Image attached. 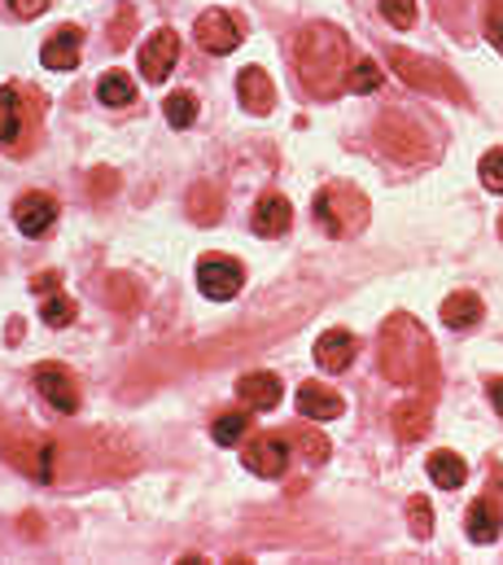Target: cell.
Returning a JSON list of instances; mask_svg holds the SVG:
<instances>
[{
    "mask_svg": "<svg viewBox=\"0 0 503 565\" xmlns=\"http://www.w3.org/2000/svg\"><path fill=\"white\" fill-rule=\"evenodd\" d=\"M355 351H360V342H355L351 329H329V333L315 342V364H320L324 373H346V369L355 364Z\"/></svg>",
    "mask_w": 503,
    "mask_h": 565,
    "instance_id": "5bb4252c",
    "label": "cell"
},
{
    "mask_svg": "<svg viewBox=\"0 0 503 565\" xmlns=\"http://www.w3.org/2000/svg\"><path fill=\"white\" fill-rule=\"evenodd\" d=\"M500 526H503V504L495 500V491L478 495L469 504V518H464V531L473 544H495L500 540Z\"/></svg>",
    "mask_w": 503,
    "mask_h": 565,
    "instance_id": "4fadbf2b",
    "label": "cell"
},
{
    "mask_svg": "<svg viewBox=\"0 0 503 565\" xmlns=\"http://www.w3.org/2000/svg\"><path fill=\"white\" fill-rule=\"evenodd\" d=\"M242 460H246V469L258 473V478H280L285 465H289V443L280 434H263V438H254L250 447H246Z\"/></svg>",
    "mask_w": 503,
    "mask_h": 565,
    "instance_id": "7c38bea8",
    "label": "cell"
},
{
    "mask_svg": "<svg viewBox=\"0 0 503 565\" xmlns=\"http://www.w3.org/2000/svg\"><path fill=\"white\" fill-rule=\"evenodd\" d=\"M237 97H242V106H246L250 115H267V110L276 106V88H271L267 71H258V66H246V71L237 75Z\"/></svg>",
    "mask_w": 503,
    "mask_h": 565,
    "instance_id": "ffe728a7",
    "label": "cell"
},
{
    "mask_svg": "<svg viewBox=\"0 0 503 565\" xmlns=\"http://www.w3.org/2000/svg\"><path fill=\"white\" fill-rule=\"evenodd\" d=\"M193 35H197V44H202L206 53L224 57V53H233V49L242 44V22H237L233 13H224V9H206V13L197 18Z\"/></svg>",
    "mask_w": 503,
    "mask_h": 565,
    "instance_id": "9c48e42d",
    "label": "cell"
},
{
    "mask_svg": "<svg viewBox=\"0 0 503 565\" xmlns=\"http://www.w3.org/2000/svg\"><path fill=\"white\" fill-rule=\"evenodd\" d=\"M220 211H224V193H220V184L197 180V184L189 189V215H193L197 224H215Z\"/></svg>",
    "mask_w": 503,
    "mask_h": 565,
    "instance_id": "7402d4cb",
    "label": "cell"
},
{
    "mask_svg": "<svg viewBox=\"0 0 503 565\" xmlns=\"http://www.w3.org/2000/svg\"><path fill=\"white\" fill-rule=\"evenodd\" d=\"M298 413H302L307 422H333V417L346 413V404H342L338 391H329V386H320V382H302V386H298Z\"/></svg>",
    "mask_w": 503,
    "mask_h": 565,
    "instance_id": "e0dca14e",
    "label": "cell"
},
{
    "mask_svg": "<svg viewBox=\"0 0 503 565\" xmlns=\"http://www.w3.org/2000/svg\"><path fill=\"white\" fill-rule=\"evenodd\" d=\"M106 302L119 311H136V285L127 277H106Z\"/></svg>",
    "mask_w": 503,
    "mask_h": 565,
    "instance_id": "4dcf8cb0",
    "label": "cell"
},
{
    "mask_svg": "<svg viewBox=\"0 0 503 565\" xmlns=\"http://www.w3.org/2000/svg\"><path fill=\"white\" fill-rule=\"evenodd\" d=\"M381 18L394 26V31H407L416 22V0H381Z\"/></svg>",
    "mask_w": 503,
    "mask_h": 565,
    "instance_id": "f546056e",
    "label": "cell"
},
{
    "mask_svg": "<svg viewBox=\"0 0 503 565\" xmlns=\"http://www.w3.org/2000/svg\"><path fill=\"white\" fill-rule=\"evenodd\" d=\"M478 175H482V184H486L491 193H503V149H491V153L482 158Z\"/></svg>",
    "mask_w": 503,
    "mask_h": 565,
    "instance_id": "d6a6232c",
    "label": "cell"
},
{
    "mask_svg": "<svg viewBox=\"0 0 503 565\" xmlns=\"http://www.w3.org/2000/svg\"><path fill=\"white\" fill-rule=\"evenodd\" d=\"M57 281H62L57 273H35V277H31V289H35V294H53Z\"/></svg>",
    "mask_w": 503,
    "mask_h": 565,
    "instance_id": "74e56055",
    "label": "cell"
},
{
    "mask_svg": "<svg viewBox=\"0 0 503 565\" xmlns=\"http://www.w3.org/2000/svg\"><path fill=\"white\" fill-rule=\"evenodd\" d=\"M131 26H136V9L124 4V13L110 22V44H115V49H127V44H131Z\"/></svg>",
    "mask_w": 503,
    "mask_h": 565,
    "instance_id": "836d02e7",
    "label": "cell"
},
{
    "mask_svg": "<svg viewBox=\"0 0 503 565\" xmlns=\"http://www.w3.org/2000/svg\"><path fill=\"white\" fill-rule=\"evenodd\" d=\"M237 395H242V404H246L250 413H271V408L285 399L276 373H246V377L237 382Z\"/></svg>",
    "mask_w": 503,
    "mask_h": 565,
    "instance_id": "d6986e66",
    "label": "cell"
},
{
    "mask_svg": "<svg viewBox=\"0 0 503 565\" xmlns=\"http://www.w3.org/2000/svg\"><path fill=\"white\" fill-rule=\"evenodd\" d=\"M242 285H246V268H242L237 259H228V255H206V259L197 264V289H202L206 298H215V302L237 298Z\"/></svg>",
    "mask_w": 503,
    "mask_h": 565,
    "instance_id": "52a82bcc",
    "label": "cell"
},
{
    "mask_svg": "<svg viewBox=\"0 0 503 565\" xmlns=\"http://www.w3.org/2000/svg\"><path fill=\"white\" fill-rule=\"evenodd\" d=\"M40 115H44L40 93L4 84L0 88V149L4 153H26L40 137Z\"/></svg>",
    "mask_w": 503,
    "mask_h": 565,
    "instance_id": "3957f363",
    "label": "cell"
},
{
    "mask_svg": "<svg viewBox=\"0 0 503 565\" xmlns=\"http://www.w3.org/2000/svg\"><path fill=\"white\" fill-rule=\"evenodd\" d=\"M486 35L503 49V0H491V4H486Z\"/></svg>",
    "mask_w": 503,
    "mask_h": 565,
    "instance_id": "e575fe53",
    "label": "cell"
},
{
    "mask_svg": "<svg viewBox=\"0 0 503 565\" xmlns=\"http://www.w3.org/2000/svg\"><path fill=\"white\" fill-rule=\"evenodd\" d=\"M442 324L447 329H478L482 324V316H486V307H482V298L478 294H469V289H456L447 302H442Z\"/></svg>",
    "mask_w": 503,
    "mask_h": 565,
    "instance_id": "44dd1931",
    "label": "cell"
},
{
    "mask_svg": "<svg viewBox=\"0 0 503 565\" xmlns=\"http://www.w3.org/2000/svg\"><path fill=\"white\" fill-rule=\"evenodd\" d=\"M389 66L398 71L403 84H411V88H420V93L451 97V102H469V93L456 84V75H451L447 66L429 62V57H416V53H407V49H389Z\"/></svg>",
    "mask_w": 503,
    "mask_h": 565,
    "instance_id": "5b68a950",
    "label": "cell"
},
{
    "mask_svg": "<svg viewBox=\"0 0 503 565\" xmlns=\"http://www.w3.org/2000/svg\"><path fill=\"white\" fill-rule=\"evenodd\" d=\"M486 395H491V404H495V413L503 417V377H491L486 382Z\"/></svg>",
    "mask_w": 503,
    "mask_h": 565,
    "instance_id": "f35d334b",
    "label": "cell"
},
{
    "mask_svg": "<svg viewBox=\"0 0 503 565\" xmlns=\"http://www.w3.org/2000/svg\"><path fill=\"white\" fill-rule=\"evenodd\" d=\"M53 456H57V447L40 434H18L4 443V460L35 482H53Z\"/></svg>",
    "mask_w": 503,
    "mask_h": 565,
    "instance_id": "8992f818",
    "label": "cell"
},
{
    "mask_svg": "<svg viewBox=\"0 0 503 565\" xmlns=\"http://www.w3.org/2000/svg\"><path fill=\"white\" fill-rule=\"evenodd\" d=\"M293 66H298L302 88L315 102H333L346 88V75H351V44L338 26L311 22L293 44Z\"/></svg>",
    "mask_w": 503,
    "mask_h": 565,
    "instance_id": "7a4b0ae2",
    "label": "cell"
},
{
    "mask_svg": "<svg viewBox=\"0 0 503 565\" xmlns=\"http://www.w3.org/2000/svg\"><path fill=\"white\" fill-rule=\"evenodd\" d=\"M40 316H44V324H49V329H66V324L75 320V302H71L66 294H57V289H53V294L44 298V311H40Z\"/></svg>",
    "mask_w": 503,
    "mask_h": 565,
    "instance_id": "83f0119b",
    "label": "cell"
},
{
    "mask_svg": "<svg viewBox=\"0 0 503 565\" xmlns=\"http://www.w3.org/2000/svg\"><path fill=\"white\" fill-rule=\"evenodd\" d=\"M293 447H298L307 460H324V456H329V438L315 434V429H298V434H293Z\"/></svg>",
    "mask_w": 503,
    "mask_h": 565,
    "instance_id": "1f68e13d",
    "label": "cell"
},
{
    "mask_svg": "<svg viewBox=\"0 0 503 565\" xmlns=\"http://www.w3.org/2000/svg\"><path fill=\"white\" fill-rule=\"evenodd\" d=\"M115 180H119V175H115L110 167H97V171H93V193H97V198H106V193L115 189Z\"/></svg>",
    "mask_w": 503,
    "mask_h": 565,
    "instance_id": "d590c367",
    "label": "cell"
},
{
    "mask_svg": "<svg viewBox=\"0 0 503 565\" xmlns=\"http://www.w3.org/2000/svg\"><path fill=\"white\" fill-rule=\"evenodd\" d=\"M289 224H293V206H289V198H280V193H263V198L254 202L250 228L258 233V237H280Z\"/></svg>",
    "mask_w": 503,
    "mask_h": 565,
    "instance_id": "9a60e30c",
    "label": "cell"
},
{
    "mask_svg": "<svg viewBox=\"0 0 503 565\" xmlns=\"http://www.w3.org/2000/svg\"><path fill=\"white\" fill-rule=\"evenodd\" d=\"M377 360L385 382L438 395V347H434V338L425 333V324L416 316L398 311V316H389L381 324Z\"/></svg>",
    "mask_w": 503,
    "mask_h": 565,
    "instance_id": "6da1fadb",
    "label": "cell"
},
{
    "mask_svg": "<svg viewBox=\"0 0 503 565\" xmlns=\"http://www.w3.org/2000/svg\"><path fill=\"white\" fill-rule=\"evenodd\" d=\"M389 422H394V434H398L403 443L425 438L429 425H434V404H429V395H420V399H403V404L389 413Z\"/></svg>",
    "mask_w": 503,
    "mask_h": 565,
    "instance_id": "ac0fdd59",
    "label": "cell"
},
{
    "mask_svg": "<svg viewBox=\"0 0 503 565\" xmlns=\"http://www.w3.org/2000/svg\"><path fill=\"white\" fill-rule=\"evenodd\" d=\"M13 224L26 233V237H44L53 224H57V198L53 193H22L13 202Z\"/></svg>",
    "mask_w": 503,
    "mask_h": 565,
    "instance_id": "8fae6325",
    "label": "cell"
},
{
    "mask_svg": "<svg viewBox=\"0 0 503 565\" xmlns=\"http://www.w3.org/2000/svg\"><path fill=\"white\" fill-rule=\"evenodd\" d=\"M500 237H503V220H500Z\"/></svg>",
    "mask_w": 503,
    "mask_h": 565,
    "instance_id": "ab89813d",
    "label": "cell"
},
{
    "mask_svg": "<svg viewBox=\"0 0 503 565\" xmlns=\"http://www.w3.org/2000/svg\"><path fill=\"white\" fill-rule=\"evenodd\" d=\"M79 44H84V31L66 22V26H57V31L44 40L40 57H44L49 71H75V62H79Z\"/></svg>",
    "mask_w": 503,
    "mask_h": 565,
    "instance_id": "2e32d148",
    "label": "cell"
},
{
    "mask_svg": "<svg viewBox=\"0 0 503 565\" xmlns=\"http://www.w3.org/2000/svg\"><path fill=\"white\" fill-rule=\"evenodd\" d=\"M311 211H315V224L338 242L364 233V224H368V198L360 189H351V184H324L315 193Z\"/></svg>",
    "mask_w": 503,
    "mask_h": 565,
    "instance_id": "277c9868",
    "label": "cell"
},
{
    "mask_svg": "<svg viewBox=\"0 0 503 565\" xmlns=\"http://www.w3.org/2000/svg\"><path fill=\"white\" fill-rule=\"evenodd\" d=\"M97 97H101V106H131L136 102V84L127 79L124 71H110V75H101V84H97Z\"/></svg>",
    "mask_w": 503,
    "mask_h": 565,
    "instance_id": "cb8c5ba5",
    "label": "cell"
},
{
    "mask_svg": "<svg viewBox=\"0 0 503 565\" xmlns=\"http://www.w3.org/2000/svg\"><path fill=\"white\" fill-rule=\"evenodd\" d=\"M9 9H13L18 18H40V13L49 9V0H9Z\"/></svg>",
    "mask_w": 503,
    "mask_h": 565,
    "instance_id": "8d00e7d4",
    "label": "cell"
},
{
    "mask_svg": "<svg viewBox=\"0 0 503 565\" xmlns=\"http://www.w3.org/2000/svg\"><path fill=\"white\" fill-rule=\"evenodd\" d=\"M381 79H385V75H381V66H377V62H373V57H360V62L351 66V75H346V88L364 97V93H377V88H381Z\"/></svg>",
    "mask_w": 503,
    "mask_h": 565,
    "instance_id": "d4e9b609",
    "label": "cell"
},
{
    "mask_svg": "<svg viewBox=\"0 0 503 565\" xmlns=\"http://www.w3.org/2000/svg\"><path fill=\"white\" fill-rule=\"evenodd\" d=\"M246 429H250V413H224V417H215V425H211L215 443H224V447L242 443V434H246Z\"/></svg>",
    "mask_w": 503,
    "mask_h": 565,
    "instance_id": "4316f807",
    "label": "cell"
},
{
    "mask_svg": "<svg viewBox=\"0 0 503 565\" xmlns=\"http://www.w3.org/2000/svg\"><path fill=\"white\" fill-rule=\"evenodd\" d=\"M407 522H411V535L416 540H429L434 535V509H429L425 495H411L407 500Z\"/></svg>",
    "mask_w": 503,
    "mask_h": 565,
    "instance_id": "f1b7e54d",
    "label": "cell"
},
{
    "mask_svg": "<svg viewBox=\"0 0 503 565\" xmlns=\"http://www.w3.org/2000/svg\"><path fill=\"white\" fill-rule=\"evenodd\" d=\"M429 478L442 487V491H460L464 487V478H469V469H464V460L456 456V451H434L429 456Z\"/></svg>",
    "mask_w": 503,
    "mask_h": 565,
    "instance_id": "603a6c76",
    "label": "cell"
},
{
    "mask_svg": "<svg viewBox=\"0 0 503 565\" xmlns=\"http://www.w3.org/2000/svg\"><path fill=\"white\" fill-rule=\"evenodd\" d=\"M175 57H180V35H175L171 26H158V31L140 44V75H145L149 84H162V79L171 75Z\"/></svg>",
    "mask_w": 503,
    "mask_h": 565,
    "instance_id": "30bf717a",
    "label": "cell"
},
{
    "mask_svg": "<svg viewBox=\"0 0 503 565\" xmlns=\"http://www.w3.org/2000/svg\"><path fill=\"white\" fill-rule=\"evenodd\" d=\"M193 119H197V97H193L189 88H184V93H171V97H167V124H171V128H189Z\"/></svg>",
    "mask_w": 503,
    "mask_h": 565,
    "instance_id": "484cf974",
    "label": "cell"
},
{
    "mask_svg": "<svg viewBox=\"0 0 503 565\" xmlns=\"http://www.w3.org/2000/svg\"><path fill=\"white\" fill-rule=\"evenodd\" d=\"M35 391H40L44 404L57 408L62 417H75V413H79V382H75L71 369H62V364H40V369H35Z\"/></svg>",
    "mask_w": 503,
    "mask_h": 565,
    "instance_id": "ba28073f",
    "label": "cell"
}]
</instances>
